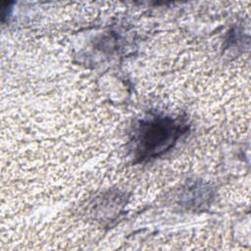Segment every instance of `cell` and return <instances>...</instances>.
Wrapping results in <instances>:
<instances>
[{"instance_id":"1","label":"cell","mask_w":251,"mask_h":251,"mask_svg":"<svg viewBox=\"0 0 251 251\" xmlns=\"http://www.w3.org/2000/svg\"><path fill=\"white\" fill-rule=\"evenodd\" d=\"M181 126L170 118H156L140 126L137 151L141 158L157 156L169 149L181 134Z\"/></svg>"}]
</instances>
